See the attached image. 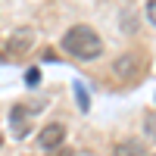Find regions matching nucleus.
<instances>
[{
	"instance_id": "f03ea898",
	"label": "nucleus",
	"mask_w": 156,
	"mask_h": 156,
	"mask_svg": "<svg viewBox=\"0 0 156 156\" xmlns=\"http://www.w3.org/2000/svg\"><path fill=\"white\" fill-rule=\"evenodd\" d=\"M112 75L119 78V81H134V78L144 75V56L134 53V50H128V53L115 56L112 62Z\"/></svg>"
},
{
	"instance_id": "9b49d317",
	"label": "nucleus",
	"mask_w": 156,
	"mask_h": 156,
	"mask_svg": "<svg viewBox=\"0 0 156 156\" xmlns=\"http://www.w3.org/2000/svg\"><path fill=\"white\" fill-rule=\"evenodd\" d=\"M50 156H72L69 147H56V150H50Z\"/></svg>"
},
{
	"instance_id": "39448f33",
	"label": "nucleus",
	"mask_w": 156,
	"mask_h": 156,
	"mask_svg": "<svg viewBox=\"0 0 156 156\" xmlns=\"http://www.w3.org/2000/svg\"><path fill=\"white\" fill-rule=\"evenodd\" d=\"M62 140H66V125H62V122H47L41 131H37V147L47 150V153L62 147Z\"/></svg>"
},
{
	"instance_id": "423d86ee",
	"label": "nucleus",
	"mask_w": 156,
	"mask_h": 156,
	"mask_svg": "<svg viewBox=\"0 0 156 156\" xmlns=\"http://www.w3.org/2000/svg\"><path fill=\"white\" fill-rule=\"evenodd\" d=\"M112 156H150V153H147V144H144V140L128 137V140H119V144L112 147Z\"/></svg>"
},
{
	"instance_id": "ddd939ff",
	"label": "nucleus",
	"mask_w": 156,
	"mask_h": 156,
	"mask_svg": "<svg viewBox=\"0 0 156 156\" xmlns=\"http://www.w3.org/2000/svg\"><path fill=\"white\" fill-rule=\"evenodd\" d=\"M0 144H3V140H0Z\"/></svg>"
},
{
	"instance_id": "20e7f679",
	"label": "nucleus",
	"mask_w": 156,
	"mask_h": 156,
	"mask_svg": "<svg viewBox=\"0 0 156 156\" xmlns=\"http://www.w3.org/2000/svg\"><path fill=\"white\" fill-rule=\"evenodd\" d=\"M31 106L28 103H12V109H9V125H12V137H28L31 131Z\"/></svg>"
},
{
	"instance_id": "1a4fd4ad",
	"label": "nucleus",
	"mask_w": 156,
	"mask_h": 156,
	"mask_svg": "<svg viewBox=\"0 0 156 156\" xmlns=\"http://www.w3.org/2000/svg\"><path fill=\"white\" fill-rule=\"evenodd\" d=\"M144 12H147L150 25H156V0H147V3H144Z\"/></svg>"
},
{
	"instance_id": "9d476101",
	"label": "nucleus",
	"mask_w": 156,
	"mask_h": 156,
	"mask_svg": "<svg viewBox=\"0 0 156 156\" xmlns=\"http://www.w3.org/2000/svg\"><path fill=\"white\" fill-rule=\"evenodd\" d=\"M37 81H41V72H37V69H28V72H25V84H37Z\"/></svg>"
},
{
	"instance_id": "6e6552de",
	"label": "nucleus",
	"mask_w": 156,
	"mask_h": 156,
	"mask_svg": "<svg viewBox=\"0 0 156 156\" xmlns=\"http://www.w3.org/2000/svg\"><path fill=\"white\" fill-rule=\"evenodd\" d=\"M75 97H78V106H81V109L90 106V100H87V94H84V84H75Z\"/></svg>"
},
{
	"instance_id": "f257e3e1",
	"label": "nucleus",
	"mask_w": 156,
	"mask_h": 156,
	"mask_svg": "<svg viewBox=\"0 0 156 156\" xmlns=\"http://www.w3.org/2000/svg\"><path fill=\"white\" fill-rule=\"evenodd\" d=\"M59 47L66 50L69 56L84 59V62L103 56V37L97 34V28H90V25H72V28H66Z\"/></svg>"
},
{
	"instance_id": "7ed1b4c3",
	"label": "nucleus",
	"mask_w": 156,
	"mask_h": 156,
	"mask_svg": "<svg viewBox=\"0 0 156 156\" xmlns=\"http://www.w3.org/2000/svg\"><path fill=\"white\" fill-rule=\"evenodd\" d=\"M3 41H6V53H9V59H12V56H25V53L34 47V31L28 28V25H22V28H12Z\"/></svg>"
},
{
	"instance_id": "0eeeda50",
	"label": "nucleus",
	"mask_w": 156,
	"mask_h": 156,
	"mask_svg": "<svg viewBox=\"0 0 156 156\" xmlns=\"http://www.w3.org/2000/svg\"><path fill=\"white\" fill-rule=\"evenodd\" d=\"M144 134H147V140H156V112L144 115Z\"/></svg>"
},
{
	"instance_id": "f8f14e48",
	"label": "nucleus",
	"mask_w": 156,
	"mask_h": 156,
	"mask_svg": "<svg viewBox=\"0 0 156 156\" xmlns=\"http://www.w3.org/2000/svg\"><path fill=\"white\" fill-rule=\"evenodd\" d=\"M6 59H9V53H6V41L0 37V62H6Z\"/></svg>"
}]
</instances>
